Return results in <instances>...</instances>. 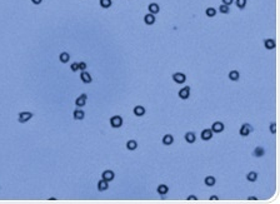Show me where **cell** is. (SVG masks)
<instances>
[{"label":"cell","mask_w":280,"mask_h":204,"mask_svg":"<svg viewBox=\"0 0 280 204\" xmlns=\"http://www.w3.org/2000/svg\"><path fill=\"white\" fill-rule=\"evenodd\" d=\"M79 64V70H85L86 69V63H84V62H80V63H78Z\"/></svg>","instance_id":"1f68e13d"},{"label":"cell","mask_w":280,"mask_h":204,"mask_svg":"<svg viewBox=\"0 0 280 204\" xmlns=\"http://www.w3.org/2000/svg\"><path fill=\"white\" fill-rule=\"evenodd\" d=\"M109 182H106V180H104V179H100L99 182H98V190L99 192H104V190H106L108 188H109V184H108Z\"/></svg>","instance_id":"9a60e30c"},{"label":"cell","mask_w":280,"mask_h":204,"mask_svg":"<svg viewBox=\"0 0 280 204\" xmlns=\"http://www.w3.org/2000/svg\"><path fill=\"white\" fill-rule=\"evenodd\" d=\"M99 4L101 8H104V9H108L113 5V2L111 0H99Z\"/></svg>","instance_id":"484cf974"},{"label":"cell","mask_w":280,"mask_h":204,"mask_svg":"<svg viewBox=\"0 0 280 204\" xmlns=\"http://www.w3.org/2000/svg\"><path fill=\"white\" fill-rule=\"evenodd\" d=\"M148 9H149V13L150 14H158L159 12H160V6L157 4V3H150L149 4V6H148Z\"/></svg>","instance_id":"5bb4252c"},{"label":"cell","mask_w":280,"mask_h":204,"mask_svg":"<svg viewBox=\"0 0 280 204\" xmlns=\"http://www.w3.org/2000/svg\"><path fill=\"white\" fill-rule=\"evenodd\" d=\"M219 12L221 13V14H228L230 12V6L229 5H225V4H221L220 6H219Z\"/></svg>","instance_id":"83f0119b"},{"label":"cell","mask_w":280,"mask_h":204,"mask_svg":"<svg viewBox=\"0 0 280 204\" xmlns=\"http://www.w3.org/2000/svg\"><path fill=\"white\" fill-rule=\"evenodd\" d=\"M178 95H179V98L183 99V100L188 99V98L190 97V87H184L183 89H180L179 93H178Z\"/></svg>","instance_id":"5b68a950"},{"label":"cell","mask_w":280,"mask_h":204,"mask_svg":"<svg viewBox=\"0 0 280 204\" xmlns=\"http://www.w3.org/2000/svg\"><path fill=\"white\" fill-rule=\"evenodd\" d=\"M221 2H223V4H225V5H231L233 3H234V0H221Z\"/></svg>","instance_id":"d6a6232c"},{"label":"cell","mask_w":280,"mask_h":204,"mask_svg":"<svg viewBox=\"0 0 280 204\" xmlns=\"http://www.w3.org/2000/svg\"><path fill=\"white\" fill-rule=\"evenodd\" d=\"M275 45H276V43H275L274 39H265V40H264V46H265V49H268V50L275 49Z\"/></svg>","instance_id":"7c38bea8"},{"label":"cell","mask_w":280,"mask_h":204,"mask_svg":"<svg viewBox=\"0 0 280 204\" xmlns=\"http://www.w3.org/2000/svg\"><path fill=\"white\" fill-rule=\"evenodd\" d=\"M269 129H270V131L273 134H275L276 133V123H272L270 127H269Z\"/></svg>","instance_id":"f546056e"},{"label":"cell","mask_w":280,"mask_h":204,"mask_svg":"<svg viewBox=\"0 0 280 204\" xmlns=\"http://www.w3.org/2000/svg\"><path fill=\"white\" fill-rule=\"evenodd\" d=\"M30 2H32L34 5H40L41 3H43V0H30Z\"/></svg>","instance_id":"836d02e7"},{"label":"cell","mask_w":280,"mask_h":204,"mask_svg":"<svg viewBox=\"0 0 280 204\" xmlns=\"http://www.w3.org/2000/svg\"><path fill=\"white\" fill-rule=\"evenodd\" d=\"M32 118H33V113H30V111H22V113H19L18 120H19V123H26Z\"/></svg>","instance_id":"7a4b0ae2"},{"label":"cell","mask_w":280,"mask_h":204,"mask_svg":"<svg viewBox=\"0 0 280 204\" xmlns=\"http://www.w3.org/2000/svg\"><path fill=\"white\" fill-rule=\"evenodd\" d=\"M248 199H249V200H258V198H256V197H249Z\"/></svg>","instance_id":"8d00e7d4"},{"label":"cell","mask_w":280,"mask_h":204,"mask_svg":"<svg viewBox=\"0 0 280 204\" xmlns=\"http://www.w3.org/2000/svg\"><path fill=\"white\" fill-rule=\"evenodd\" d=\"M145 108L144 107H141V105H137L135 108H134V114H135L137 117H143L144 114H145Z\"/></svg>","instance_id":"ffe728a7"},{"label":"cell","mask_w":280,"mask_h":204,"mask_svg":"<svg viewBox=\"0 0 280 204\" xmlns=\"http://www.w3.org/2000/svg\"><path fill=\"white\" fill-rule=\"evenodd\" d=\"M204 182H205V185H208V187H213V185H215V183H216V180H215V178L213 175L205 177Z\"/></svg>","instance_id":"44dd1931"},{"label":"cell","mask_w":280,"mask_h":204,"mask_svg":"<svg viewBox=\"0 0 280 204\" xmlns=\"http://www.w3.org/2000/svg\"><path fill=\"white\" fill-rule=\"evenodd\" d=\"M70 69H71L73 71H78V70H79V64H78V63H73V64L70 65Z\"/></svg>","instance_id":"4dcf8cb0"},{"label":"cell","mask_w":280,"mask_h":204,"mask_svg":"<svg viewBox=\"0 0 280 204\" xmlns=\"http://www.w3.org/2000/svg\"><path fill=\"white\" fill-rule=\"evenodd\" d=\"M73 117H74L75 120H83L84 117H85V113L81 109H75L74 113H73Z\"/></svg>","instance_id":"2e32d148"},{"label":"cell","mask_w":280,"mask_h":204,"mask_svg":"<svg viewBox=\"0 0 280 204\" xmlns=\"http://www.w3.org/2000/svg\"><path fill=\"white\" fill-rule=\"evenodd\" d=\"M138 148V141L134 140V139H130L127 141V149L128 150H135Z\"/></svg>","instance_id":"d6986e66"},{"label":"cell","mask_w":280,"mask_h":204,"mask_svg":"<svg viewBox=\"0 0 280 204\" xmlns=\"http://www.w3.org/2000/svg\"><path fill=\"white\" fill-rule=\"evenodd\" d=\"M184 139H185L186 143H189V144H193V143H195V140H196L195 133H193V131H188V133L185 134Z\"/></svg>","instance_id":"4fadbf2b"},{"label":"cell","mask_w":280,"mask_h":204,"mask_svg":"<svg viewBox=\"0 0 280 204\" xmlns=\"http://www.w3.org/2000/svg\"><path fill=\"white\" fill-rule=\"evenodd\" d=\"M86 99H88V95H86V94L79 95V97L76 98V100H75V105H76L78 108H83V107L86 104Z\"/></svg>","instance_id":"52a82bcc"},{"label":"cell","mask_w":280,"mask_h":204,"mask_svg":"<svg viewBox=\"0 0 280 204\" xmlns=\"http://www.w3.org/2000/svg\"><path fill=\"white\" fill-rule=\"evenodd\" d=\"M211 138H213V131H211V129H204V130L201 131V139H203V140L208 141V140H210Z\"/></svg>","instance_id":"8fae6325"},{"label":"cell","mask_w":280,"mask_h":204,"mask_svg":"<svg viewBox=\"0 0 280 204\" xmlns=\"http://www.w3.org/2000/svg\"><path fill=\"white\" fill-rule=\"evenodd\" d=\"M251 131H253V127H251L250 124L245 123V124L241 125V128H240V130H239V134H240L241 137H248L249 134L251 133Z\"/></svg>","instance_id":"3957f363"},{"label":"cell","mask_w":280,"mask_h":204,"mask_svg":"<svg viewBox=\"0 0 280 204\" xmlns=\"http://www.w3.org/2000/svg\"><path fill=\"white\" fill-rule=\"evenodd\" d=\"M239 78H240V73L238 70H231L230 73H229V79L233 80V81L239 80Z\"/></svg>","instance_id":"603a6c76"},{"label":"cell","mask_w":280,"mask_h":204,"mask_svg":"<svg viewBox=\"0 0 280 204\" xmlns=\"http://www.w3.org/2000/svg\"><path fill=\"white\" fill-rule=\"evenodd\" d=\"M110 125L113 128H120L123 125V118L120 115H114L110 118Z\"/></svg>","instance_id":"6da1fadb"},{"label":"cell","mask_w":280,"mask_h":204,"mask_svg":"<svg viewBox=\"0 0 280 204\" xmlns=\"http://www.w3.org/2000/svg\"><path fill=\"white\" fill-rule=\"evenodd\" d=\"M174 143V137L171 134H165L163 137V144L164 145H171Z\"/></svg>","instance_id":"e0dca14e"},{"label":"cell","mask_w":280,"mask_h":204,"mask_svg":"<svg viewBox=\"0 0 280 204\" xmlns=\"http://www.w3.org/2000/svg\"><path fill=\"white\" fill-rule=\"evenodd\" d=\"M80 79H81L83 83H85V84H90L91 81H93L91 75L88 73V71H85V70H83V71H81V74H80Z\"/></svg>","instance_id":"9c48e42d"},{"label":"cell","mask_w":280,"mask_h":204,"mask_svg":"<svg viewBox=\"0 0 280 204\" xmlns=\"http://www.w3.org/2000/svg\"><path fill=\"white\" fill-rule=\"evenodd\" d=\"M69 59H70V55H69V53H66V52H63V53H60V55H59V60L61 63H68L69 62Z\"/></svg>","instance_id":"cb8c5ba5"},{"label":"cell","mask_w":280,"mask_h":204,"mask_svg":"<svg viewBox=\"0 0 280 204\" xmlns=\"http://www.w3.org/2000/svg\"><path fill=\"white\" fill-rule=\"evenodd\" d=\"M114 178H115V173L113 170H104L101 174V179H104L106 182H111L114 180Z\"/></svg>","instance_id":"8992f818"},{"label":"cell","mask_w":280,"mask_h":204,"mask_svg":"<svg viewBox=\"0 0 280 204\" xmlns=\"http://www.w3.org/2000/svg\"><path fill=\"white\" fill-rule=\"evenodd\" d=\"M168 192H169V187L167 184H160L158 187V193L160 195H165V194H168Z\"/></svg>","instance_id":"7402d4cb"},{"label":"cell","mask_w":280,"mask_h":204,"mask_svg":"<svg viewBox=\"0 0 280 204\" xmlns=\"http://www.w3.org/2000/svg\"><path fill=\"white\" fill-rule=\"evenodd\" d=\"M225 127L224 124L221 123V121H215V123L211 125V131L213 133H221V131H224Z\"/></svg>","instance_id":"ba28073f"},{"label":"cell","mask_w":280,"mask_h":204,"mask_svg":"<svg viewBox=\"0 0 280 204\" xmlns=\"http://www.w3.org/2000/svg\"><path fill=\"white\" fill-rule=\"evenodd\" d=\"M246 3H248V0H236V2H235L236 6L239 8V9H244L246 6Z\"/></svg>","instance_id":"f1b7e54d"},{"label":"cell","mask_w":280,"mask_h":204,"mask_svg":"<svg viewBox=\"0 0 280 204\" xmlns=\"http://www.w3.org/2000/svg\"><path fill=\"white\" fill-rule=\"evenodd\" d=\"M173 80L176 84H184L186 81V75L184 73H175L173 74Z\"/></svg>","instance_id":"277c9868"},{"label":"cell","mask_w":280,"mask_h":204,"mask_svg":"<svg viewBox=\"0 0 280 204\" xmlns=\"http://www.w3.org/2000/svg\"><path fill=\"white\" fill-rule=\"evenodd\" d=\"M246 179H248L249 182H255V180L258 179V173H255V172L248 173V174H246Z\"/></svg>","instance_id":"4316f807"},{"label":"cell","mask_w":280,"mask_h":204,"mask_svg":"<svg viewBox=\"0 0 280 204\" xmlns=\"http://www.w3.org/2000/svg\"><path fill=\"white\" fill-rule=\"evenodd\" d=\"M155 22H157V19H155L154 14L148 13L147 15L144 16V23L147 24V25H154V24H155Z\"/></svg>","instance_id":"30bf717a"},{"label":"cell","mask_w":280,"mask_h":204,"mask_svg":"<svg viewBox=\"0 0 280 204\" xmlns=\"http://www.w3.org/2000/svg\"><path fill=\"white\" fill-rule=\"evenodd\" d=\"M219 198H218V195H211L210 197V200H218Z\"/></svg>","instance_id":"d590c367"},{"label":"cell","mask_w":280,"mask_h":204,"mask_svg":"<svg viewBox=\"0 0 280 204\" xmlns=\"http://www.w3.org/2000/svg\"><path fill=\"white\" fill-rule=\"evenodd\" d=\"M188 200H198V197L196 195H188V198H186Z\"/></svg>","instance_id":"e575fe53"},{"label":"cell","mask_w":280,"mask_h":204,"mask_svg":"<svg viewBox=\"0 0 280 204\" xmlns=\"http://www.w3.org/2000/svg\"><path fill=\"white\" fill-rule=\"evenodd\" d=\"M205 15L208 16V18H214L215 15H216V9H214V8H208L205 10Z\"/></svg>","instance_id":"d4e9b609"},{"label":"cell","mask_w":280,"mask_h":204,"mask_svg":"<svg viewBox=\"0 0 280 204\" xmlns=\"http://www.w3.org/2000/svg\"><path fill=\"white\" fill-rule=\"evenodd\" d=\"M264 154H265V149H264L263 147H256V148L254 149V151H253V155L256 157V158H260V157H263Z\"/></svg>","instance_id":"ac0fdd59"}]
</instances>
